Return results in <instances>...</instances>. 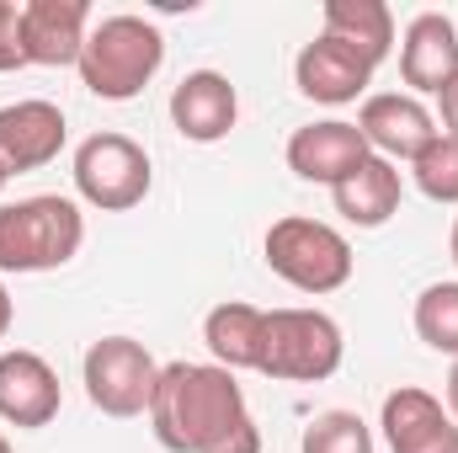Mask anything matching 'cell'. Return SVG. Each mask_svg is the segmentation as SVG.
Here are the masks:
<instances>
[{
	"label": "cell",
	"instance_id": "cell-1",
	"mask_svg": "<svg viewBox=\"0 0 458 453\" xmlns=\"http://www.w3.org/2000/svg\"><path fill=\"white\" fill-rule=\"evenodd\" d=\"M144 416L171 453H261L245 389L219 363H165Z\"/></svg>",
	"mask_w": 458,
	"mask_h": 453
},
{
	"label": "cell",
	"instance_id": "cell-2",
	"mask_svg": "<svg viewBox=\"0 0 458 453\" xmlns=\"http://www.w3.org/2000/svg\"><path fill=\"white\" fill-rule=\"evenodd\" d=\"M165 64V32L133 11H117L91 21V38L81 48V86L102 102H133Z\"/></svg>",
	"mask_w": 458,
	"mask_h": 453
},
{
	"label": "cell",
	"instance_id": "cell-3",
	"mask_svg": "<svg viewBox=\"0 0 458 453\" xmlns=\"http://www.w3.org/2000/svg\"><path fill=\"white\" fill-rule=\"evenodd\" d=\"M86 245V214L75 198L43 192L0 203V272H54Z\"/></svg>",
	"mask_w": 458,
	"mask_h": 453
},
{
	"label": "cell",
	"instance_id": "cell-4",
	"mask_svg": "<svg viewBox=\"0 0 458 453\" xmlns=\"http://www.w3.org/2000/svg\"><path fill=\"white\" fill-rule=\"evenodd\" d=\"M261 256L288 288L315 294V299L352 283V240L336 225H320V219H304V214H288V219H277L267 229Z\"/></svg>",
	"mask_w": 458,
	"mask_h": 453
},
{
	"label": "cell",
	"instance_id": "cell-5",
	"mask_svg": "<svg viewBox=\"0 0 458 453\" xmlns=\"http://www.w3.org/2000/svg\"><path fill=\"white\" fill-rule=\"evenodd\" d=\"M346 357L342 326L326 310H267L256 373L277 384H326Z\"/></svg>",
	"mask_w": 458,
	"mask_h": 453
},
{
	"label": "cell",
	"instance_id": "cell-6",
	"mask_svg": "<svg viewBox=\"0 0 458 453\" xmlns=\"http://www.w3.org/2000/svg\"><path fill=\"white\" fill-rule=\"evenodd\" d=\"M149 155L139 139L128 133H91L81 150H75V192L102 209V214H128L149 198Z\"/></svg>",
	"mask_w": 458,
	"mask_h": 453
},
{
	"label": "cell",
	"instance_id": "cell-7",
	"mask_svg": "<svg viewBox=\"0 0 458 453\" xmlns=\"http://www.w3.org/2000/svg\"><path fill=\"white\" fill-rule=\"evenodd\" d=\"M81 379H86V400L113 416H144L149 411V395H155V379H160V363L149 357V346L133 337H102L86 346V363H81Z\"/></svg>",
	"mask_w": 458,
	"mask_h": 453
},
{
	"label": "cell",
	"instance_id": "cell-8",
	"mask_svg": "<svg viewBox=\"0 0 458 453\" xmlns=\"http://www.w3.org/2000/svg\"><path fill=\"white\" fill-rule=\"evenodd\" d=\"M400 81L411 86V97H443L458 81V21L443 11H421L411 16L405 38H400Z\"/></svg>",
	"mask_w": 458,
	"mask_h": 453
},
{
	"label": "cell",
	"instance_id": "cell-9",
	"mask_svg": "<svg viewBox=\"0 0 458 453\" xmlns=\"http://www.w3.org/2000/svg\"><path fill=\"white\" fill-rule=\"evenodd\" d=\"M91 38V5L86 0H27L21 5V59L43 70L81 64V48Z\"/></svg>",
	"mask_w": 458,
	"mask_h": 453
},
{
	"label": "cell",
	"instance_id": "cell-10",
	"mask_svg": "<svg viewBox=\"0 0 458 453\" xmlns=\"http://www.w3.org/2000/svg\"><path fill=\"white\" fill-rule=\"evenodd\" d=\"M378 427H384L389 453H458V422L443 411L437 395L416 384H400L384 395Z\"/></svg>",
	"mask_w": 458,
	"mask_h": 453
},
{
	"label": "cell",
	"instance_id": "cell-11",
	"mask_svg": "<svg viewBox=\"0 0 458 453\" xmlns=\"http://www.w3.org/2000/svg\"><path fill=\"white\" fill-rule=\"evenodd\" d=\"M357 128H362V139H368V150L378 155V160H416L443 128H437V117L421 107V97H411V91H384V97H368L362 102V113H357Z\"/></svg>",
	"mask_w": 458,
	"mask_h": 453
},
{
	"label": "cell",
	"instance_id": "cell-12",
	"mask_svg": "<svg viewBox=\"0 0 458 453\" xmlns=\"http://www.w3.org/2000/svg\"><path fill=\"white\" fill-rule=\"evenodd\" d=\"M368 139L357 123L346 117H326V123H310L288 139V171L299 182H320V187H342L346 176L368 160Z\"/></svg>",
	"mask_w": 458,
	"mask_h": 453
},
{
	"label": "cell",
	"instance_id": "cell-13",
	"mask_svg": "<svg viewBox=\"0 0 458 453\" xmlns=\"http://www.w3.org/2000/svg\"><path fill=\"white\" fill-rule=\"evenodd\" d=\"M59 406H64V395H59V373L48 368V357H38L27 346L0 352V422L38 432L59 416Z\"/></svg>",
	"mask_w": 458,
	"mask_h": 453
},
{
	"label": "cell",
	"instance_id": "cell-14",
	"mask_svg": "<svg viewBox=\"0 0 458 453\" xmlns=\"http://www.w3.org/2000/svg\"><path fill=\"white\" fill-rule=\"evenodd\" d=\"M64 139H70V123H64V113L54 102H43V97H27V102L0 107V166L11 176L43 171L48 160H59Z\"/></svg>",
	"mask_w": 458,
	"mask_h": 453
},
{
	"label": "cell",
	"instance_id": "cell-15",
	"mask_svg": "<svg viewBox=\"0 0 458 453\" xmlns=\"http://www.w3.org/2000/svg\"><path fill=\"white\" fill-rule=\"evenodd\" d=\"M293 81H299V91H304L310 102L346 107V102H357V97L368 91L373 64H368L357 48H346L342 38L320 32L315 43H304V48H299V59H293Z\"/></svg>",
	"mask_w": 458,
	"mask_h": 453
},
{
	"label": "cell",
	"instance_id": "cell-16",
	"mask_svg": "<svg viewBox=\"0 0 458 453\" xmlns=\"http://www.w3.org/2000/svg\"><path fill=\"white\" fill-rule=\"evenodd\" d=\"M234 117H240V97H234L229 75H219V70H192L171 91V123L192 144H219V139H229Z\"/></svg>",
	"mask_w": 458,
	"mask_h": 453
},
{
	"label": "cell",
	"instance_id": "cell-17",
	"mask_svg": "<svg viewBox=\"0 0 458 453\" xmlns=\"http://www.w3.org/2000/svg\"><path fill=\"white\" fill-rule=\"evenodd\" d=\"M331 198H336V214H342L346 225H357V229H384L394 214H400L405 182H400V171H394L389 160L368 155V160H362V166L346 176L342 187H331Z\"/></svg>",
	"mask_w": 458,
	"mask_h": 453
},
{
	"label": "cell",
	"instance_id": "cell-18",
	"mask_svg": "<svg viewBox=\"0 0 458 453\" xmlns=\"http://www.w3.org/2000/svg\"><path fill=\"white\" fill-rule=\"evenodd\" d=\"M261 331H267V310L240 304V299L214 304L208 321H203V341H208L214 363L229 368V373H240V368L256 373V363H261Z\"/></svg>",
	"mask_w": 458,
	"mask_h": 453
},
{
	"label": "cell",
	"instance_id": "cell-19",
	"mask_svg": "<svg viewBox=\"0 0 458 453\" xmlns=\"http://www.w3.org/2000/svg\"><path fill=\"white\" fill-rule=\"evenodd\" d=\"M326 32L357 48L373 70L394 54V11L384 0H326Z\"/></svg>",
	"mask_w": 458,
	"mask_h": 453
},
{
	"label": "cell",
	"instance_id": "cell-20",
	"mask_svg": "<svg viewBox=\"0 0 458 453\" xmlns=\"http://www.w3.org/2000/svg\"><path fill=\"white\" fill-rule=\"evenodd\" d=\"M416 337L432 352L458 357V283H432L416 299Z\"/></svg>",
	"mask_w": 458,
	"mask_h": 453
},
{
	"label": "cell",
	"instance_id": "cell-21",
	"mask_svg": "<svg viewBox=\"0 0 458 453\" xmlns=\"http://www.w3.org/2000/svg\"><path fill=\"white\" fill-rule=\"evenodd\" d=\"M299 453H373V427L357 411H320L304 427Z\"/></svg>",
	"mask_w": 458,
	"mask_h": 453
},
{
	"label": "cell",
	"instance_id": "cell-22",
	"mask_svg": "<svg viewBox=\"0 0 458 453\" xmlns=\"http://www.w3.org/2000/svg\"><path fill=\"white\" fill-rule=\"evenodd\" d=\"M411 176H416V187H421L432 203H458V139L454 133H437V139L411 160Z\"/></svg>",
	"mask_w": 458,
	"mask_h": 453
},
{
	"label": "cell",
	"instance_id": "cell-23",
	"mask_svg": "<svg viewBox=\"0 0 458 453\" xmlns=\"http://www.w3.org/2000/svg\"><path fill=\"white\" fill-rule=\"evenodd\" d=\"M21 5L16 0H0V75L5 70H21Z\"/></svg>",
	"mask_w": 458,
	"mask_h": 453
},
{
	"label": "cell",
	"instance_id": "cell-24",
	"mask_svg": "<svg viewBox=\"0 0 458 453\" xmlns=\"http://www.w3.org/2000/svg\"><path fill=\"white\" fill-rule=\"evenodd\" d=\"M437 113H443V133H454V139H458V81L437 97Z\"/></svg>",
	"mask_w": 458,
	"mask_h": 453
},
{
	"label": "cell",
	"instance_id": "cell-25",
	"mask_svg": "<svg viewBox=\"0 0 458 453\" xmlns=\"http://www.w3.org/2000/svg\"><path fill=\"white\" fill-rule=\"evenodd\" d=\"M11 321H16V304H11V294H5V283H0V341L11 337Z\"/></svg>",
	"mask_w": 458,
	"mask_h": 453
},
{
	"label": "cell",
	"instance_id": "cell-26",
	"mask_svg": "<svg viewBox=\"0 0 458 453\" xmlns=\"http://www.w3.org/2000/svg\"><path fill=\"white\" fill-rule=\"evenodd\" d=\"M448 416L458 422V357H454V368H448Z\"/></svg>",
	"mask_w": 458,
	"mask_h": 453
},
{
	"label": "cell",
	"instance_id": "cell-27",
	"mask_svg": "<svg viewBox=\"0 0 458 453\" xmlns=\"http://www.w3.org/2000/svg\"><path fill=\"white\" fill-rule=\"evenodd\" d=\"M448 256H454V267H458V219H454V235H448Z\"/></svg>",
	"mask_w": 458,
	"mask_h": 453
},
{
	"label": "cell",
	"instance_id": "cell-28",
	"mask_svg": "<svg viewBox=\"0 0 458 453\" xmlns=\"http://www.w3.org/2000/svg\"><path fill=\"white\" fill-rule=\"evenodd\" d=\"M5 182H11V171H5V166H0V192H5Z\"/></svg>",
	"mask_w": 458,
	"mask_h": 453
},
{
	"label": "cell",
	"instance_id": "cell-29",
	"mask_svg": "<svg viewBox=\"0 0 458 453\" xmlns=\"http://www.w3.org/2000/svg\"><path fill=\"white\" fill-rule=\"evenodd\" d=\"M0 453H11V443H5V438H0Z\"/></svg>",
	"mask_w": 458,
	"mask_h": 453
}]
</instances>
